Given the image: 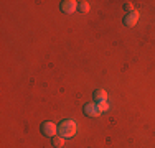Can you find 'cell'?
<instances>
[{
	"label": "cell",
	"mask_w": 155,
	"mask_h": 148,
	"mask_svg": "<svg viewBox=\"0 0 155 148\" xmlns=\"http://www.w3.org/2000/svg\"><path fill=\"white\" fill-rule=\"evenodd\" d=\"M58 133H60V137H63V138H73V137L78 133L76 122L71 120V118H64V120H61L60 125H58Z\"/></svg>",
	"instance_id": "1"
},
{
	"label": "cell",
	"mask_w": 155,
	"mask_h": 148,
	"mask_svg": "<svg viewBox=\"0 0 155 148\" xmlns=\"http://www.w3.org/2000/svg\"><path fill=\"white\" fill-rule=\"evenodd\" d=\"M40 132H41L43 137L53 138V137H56L58 125H54L53 122H50V120H45V122H41V125H40Z\"/></svg>",
	"instance_id": "2"
},
{
	"label": "cell",
	"mask_w": 155,
	"mask_h": 148,
	"mask_svg": "<svg viewBox=\"0 0 155 148\" xmlns=\"http://www.w3.org/2000/svg\"><path fill=\"white\" fill-rule=\"evenodd\" d=\"M83 114L86 117H99L101 115V110L97 109V104H94V102H87V104H84L83 105Z\"/></svg>",
	"instance_id": "3"
},
{
	"label": "cell",
	"mask_w": 155,
	"mask_h": 148,
	"mask_svg": "<svg viewBox=\"0 0 155 148\" xmlns=\"http://www.w3.org/2000/svg\"><path fill=\"white\" fill-rule=\"evenodd\" d=\"M60 10L63 13H74L78 10V2H74V0H63V2L60 3Z\"/></svg>",
	"instance_id": "4"
},
{
	"label": "cell",
	"mask_w": 155,
	"mask_h": 148,
	"mask_svg": "<svg viewBox=\"0 0 155 148\" xmlns=\"http://www.w3.org/2000/svg\"><path fill=\"white\" fill-rule=\"evenodd\" d=\"M122 21H124L125 27H129V28L135 27V25H137V21H139V12H137V10H134V12L125 13V17H124Z\"/></svg>",
	"instance_id": "5"
},
{
	"label": "cell",
	"mask_w": 155,
	"mask_h": 148,
	"mask_svg": "<svg viewBox=\"0 0 155 148\" xmlns=\"http://www.w3.org/2000/svg\"><path fill=\"white\" fill-rule=\"evenodd\" d=\"M93 97L96 102H106L107 101V92L104 91V89H96L93 92Z\"/></svg>",
	"instance_id": "6"
},
{
	"label": "cell",
	"mask_w": 155,
	"mask_h": 148,
	"mask_svg": "<svg viewBox=\"0 0 155 148\" xmlns=\"http://www.w3.org/2000/svg\"><path fill=\"white\" fill-rule=\"evenodd\" d=\"M91 8L89 2H86V0H81V2H78V12L79 13H87Z\"/></svg>",
	"instance_id": "7"
},
{
	"label": "cell",
	"mask_w": 155,
	"mask_h": 148,
	"mask_svg": "<svg viewBox=\"0 0 155 148\" xmlns=\"http://www.w3.org/2000/svg\"><path fill=\"white\" fill-rule=\"evenodd\" d=\"M64 140L66 138H63V137H53L51 138V142H53V145H54V148H63V145H64Z\"/></svg>",
	"instance_id": "8"
},
{
	"label": "cell",
	"mask_w": 155,
	"mask_h": 148,
	"mask_svg": "<svg viewBox=\"0 0 155 148\" xmlns=\"http://www.w3.org/2000/svg\"><path fill=\"white\" fill-rule=\"evenodd\" d=\"M96 104H97V109L101 110V114H102V112H107V110H109L107 101H106V102H96Z\"/></svg>",
	"instance_id": "9"
},
{
	"label": "cell",
	"mask_w": 155,
	"mask_h": 148,
	"mask_svg": "<svg viewBox=\"0 0 155 148\" xmlns=\"http://www.w3.org/2000/svg\"><path fill=\"white\" fill-rule=\"evenodd\" d=\"M124 10H125V12H134V5H132V3L130 2H127V3H124Z\"/></svg>",
	"instance_id": "10"
}]
</instances>
